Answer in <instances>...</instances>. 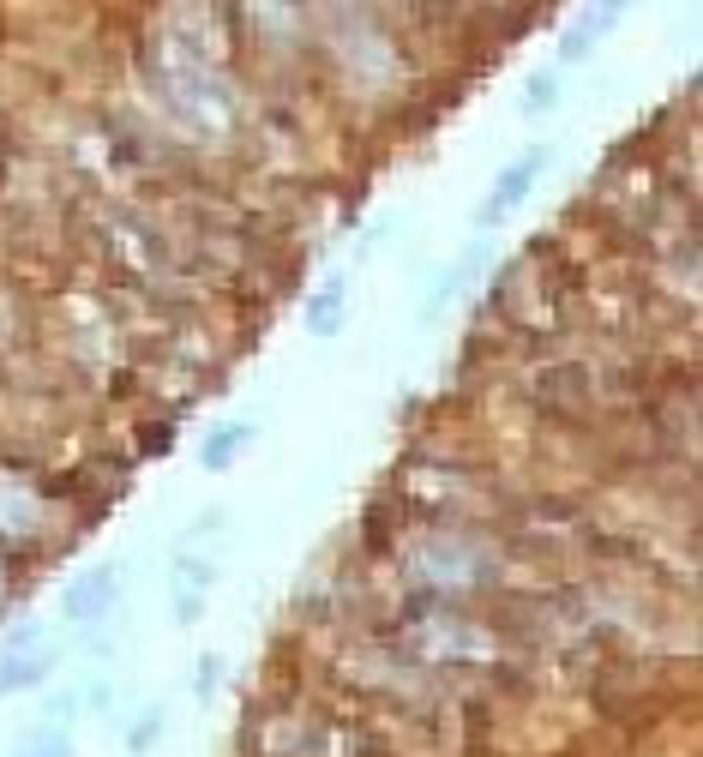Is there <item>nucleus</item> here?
Instances as JSON below:
<instances>
[{
  "instance_id": "obj_1",
  "label": "nucleus",
  "mask_w": 703,
  "mask_h": 757,
  "mask_svg": "<svg viewBox=\"0 0 703 757\" xmlns=\"http://www.w3.org/2000/svg\"><path fill=\"white\" fill-rule=\"evenodd\" d=\"M542 163H547V151L535 145V151H523L517 163H511V169L500 175V181H493V199L481 204V223H500V216L511 211V204H523L529 199V187H535V175H542Z\"/></svg>"
},
{
  "instance_id": "obj_2",
  "label": "nucleus",
  "mask_w": 703,
  "mask_h": 757,
  "mask_svg": "<svg viewBox=\"0 0 703 757\" xmlns=\"http://www.w3.org/2000/svg\"><path fill=\"white\" fill-rule=\"evenodd\" d=\"M109 601H114V571L102 566V571H91V583H79V589L67 595V613H72V620H97Z\"/></svg>"
},
{
  "instance_id": "obj_3",
  "label": "nucleus",
  "mask_w": 703,
  "mask_h": 757,
  "mask_svg": "<svg viewBox=\"0 0 703 757\" xmlns=\"http://www.w3.org/2000/svg\"><path fill=\"white\" fill-rule=\"evenodd\" d=\"M253 427H216L211 439H204V469H228L241 452H247Z\"/></svg>"
},
{
  "instance_id": "obj_4",
  "label": "nucleus",
  "mask_w": 703,
  "mask_h": 757,
  "mask_svg": "<svg viewBox=\"0 0 703 757\" xmlns=\"http://www.w3.org/2000/svg\"><path fill=\"white\" fill-rule=\"evenodd\" d=\"M48 673V656H24V661H7L0 667V698L7 691H24V686H36V679Z\"/></svg>"
},
{
  "instance_id": "obj_5",
  "label": "nucleus",
  "mask_w": 703,
  "mask_h": 757,
  "mask_svg": "<svg viewBox=\"0 0 703 757\" xmlns=\"http://www.w3.org/2000/svg\"><path fill=\"white\" fill-rule=\"evenodd\" d=\"M306 325L313 331H337L343 325V283H331V294H319V301L306 307Z\"/></svg>"
},
{
  "instance_id": "obj_6",
  "label": "nucleus",
  "mask_w": 703,
  "mask_h": 757,
  "mask_svg": "<svg viewBox=\"0 0 703 757\" xmlns=\"http://www.w3.org/2000/svg\"><path fill=\"white\" fill-rule=\"evenodd\" d=\"M613 19H620V12H613V7H602V12H590V19H583L578 24V36H571V43H566V60H578V55H590V43H595V31H607V24Z\"/></svg>"
},
{
  "instance_id": "obj_7",
  "label": "nucleus",
  "mask_w": 703,
  "mask_h": 757,
  "mask_svg": "<svg viewBox=\"0 0 703 757\" xmlns=\"http://www.w3.org/2000/svg\"><path fill=\"white\" fill-rule=\"evenodd\" d=\"M554 73H535V79H529V97H523V109H529V114H542L547 109V102H554Z\"/></svg>"
},
{
  "instance_id": "obj_8",
  "label": "nucleus",
  "mask_w": 703,
  "mask_h": 757,
  "mask_svg": "<svg viewBox=\"0 0 703 757\" xmlns=\"http://www.w3.org/2000/svg\"><path fill=\"white\" fill-rule=\"evenodd\" d=\"M24 757H67V739H43V746L24 752Z\"/></svg>"
}]
</instances>
